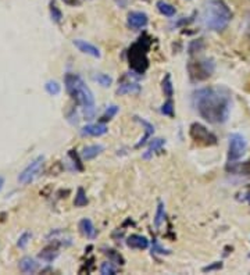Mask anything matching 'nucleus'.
Instances as JSON below:
<instances>
[{
	"mask_svg": "<svg viewBox=\"0 0 250 275\" xmlns=\"http://www.w3.org/2000/svg\"><path fill=\"white\" fill-rule=\"evenodd\" d=\"M161 86H163V92H164V96H167L168 99L172 97L174 95V86H172V81H171V75L167 74L164 76V80L161 82Z\"/></svg>",
	"mask_w": 250,
	"mask_h": 275,
	"instance_id": "22",
	"label": "nucleus"
},
{
	"mask_svg": "<svg viewBox=\"0 0 250 275\" xmlns=\"http://www.w3.org/2000/svg\"><path fill=\"white\" fill-rule=\"evenodd\" d=\"M232 19V11L225 2L210 0L206 3L203 11V23L211 31H224Z\"/></svg>",
	"mask_w": 250,
	"mask_h": 275,
	"instance_id": "3",
	"label": "nucleus"
},
{
	"mask_svg": "<svg viewBox=\"0 0 250 275\" xmlns=\"http://www.w3.org/2000/svg\"><path fill=\"white\" fill-rule=\"evenodd\" d=\"M135 121H138V123L141 124L142 127L145 128V135H143V138H142L141 141H139V142H138V145H137V147H141V146H143V145H145V143L147 142V139H149V138H150L151 135L155 133V127H153V124H150L149 121H146L145 119H141V117H138V115L135 117Z\"/></svg>",
	"mask_w": 250,
	"mask_h": 275,
	"instance_id": "15",
	"label": "nucleus"
},
{
	"mask_svg": "<svg viewBox=\"0 0 250 275\" xmlns=\"http://www.w3.org/2000/svg\"><path fill=\"white\" fill-rule=\"evenodd\" d=\"M107 256H109L110 260L114 261L116 264H120V266H123L124 264V259L121 257V254H118V253H116V251L111 250V249L107 250Z\"/></svg>",
	"mask_w": 250,
	"mask_h": 275,
	"instance_id": "33",
	"label": "nucleus"
},
{
	"mask_svg": "<svg viewBox=\"0 0 250 275\" xmlns=\"http://www.w3.org/2000/svg\"><path fill=\"white\" fill-rule=\"evenodd\" d=\"M86 204H88V198H86L85 190H84V188H78L75 200H74V206L75 207H84Z\"/></svg>",
	"mask_w": 250,
	"mask_h": 275,
	"instance_id": "24",
	"label": "nucleus"
},
{
	"mask_svg": "<svg viewBox=\"0 0 250 275\" xmlns=\"http://www.w3.org/2000/svg\"><path fill=\"white\" fill-rule=\"evenodd\" d=\"M160 111L161 114H164L167 117H171V119H172V117H174V103H172V100H167L164 105L161 106Z\"/></svg>",
	"mask_w": 250,
	"mask_h": 275,
	"instance_id": "28",
	"label": "nucleus"
},
{
	"mask_svg": "<svg viewBox=\"0 0 250 275\" xmlns=\"http://www.w3.org/2000/svg\"><path fill=\"white\" fill-rule=\"evenodd\" d=\"M68 154H70L71 159L74 160V164H75L76 170H80V171L84 170V166H82V163L80 162V159H78V154L75 153V150H70V153H68Z\"/></svg>",
	"mask_w": 250,
	"mask_h": 275,
	"instance_id": "34",
	"label": "nucleus"
},
{
	"mask_svg": "<svg viewBox=\"0 0 250 275\" xmlns=\"http://www.w3.org/2000/svg\"><path fill=\"white\" fill-rule=\"evenodd\" d=\"M100 272L103 275H114L117 274V268L111 263H103L100 267Z\"/></svg>",
	"mask_w": 250,
	"mask_h": 275,
	"instance_id": "31",
	"label": "nucleus"
},
{
	"mask_svg": "<svg viewBox=\"0 0 250 275\" xmlns=\"http://www.w3.org/2000/svg\"><path fill=\"white\" fill-rule=\"evenodd\" d=\"M127 245L131 249H139V250H145L149 247V241L146 237H142L138 233H133L131 237H128Z\"/></svg>",
	"mask_w": 250,
	"mask_h": 275,
	"instance_id": "13",
	"label": "nucleus"
},
{
	"mask_svg": "<svg viewBox=\"0 0 250 275\" xmlns=\"http://www.w3.org/2000/svg\"><path fill=\"white\" fill-rule=\"evenodd\" d=\"M31 238H32V235L29 232H24L21 237L18 238V242H17V246L20 247V249H24V247H27V245L29 243V241H31Z\"/></svg>",
	"mask_w": 250,
	"mask_h": 275,
	"instance_id": "32",
	"label": "nucleus"
},
{
	"mask_svg": "<svg viewBox=\"0 0 250 275\" xmlns=\"http://www.w3.org/2000/svg\"><path fill=\"white\" fill-rule=\"evenodd\" d=\"M50 15H52V19L54 21V23H57V24H60V23H62L63 13H62V10L57 7L54 0H50Z\"/></svg>",
	"mask_w": 250,
	"mask_h": 275,
	"instance_id": "25",
	"label": "nucleus"
},
{
	"mask_svg": "<svg viewBox=\"0 0 250 275\" xmlns=\"http://www.w3.org/2000/svg\"><path fill=\"white\" fill-rule=\"evenodd\" d=\"M141 92V85H138L135 82H127V84H121L118 86L117 95H139Z\"/></svg>",
	"mask_w": 250,
	"mask_h": 275,
	"instance_id": "16",
	"label": "nucleus"
},
{
	"mask_svg": "<svg viewBox=\"0 0 250 275\" xmlns=\"http://www.w3.org/2000/svg\"><path fill=\"white\" fill-rule=\"evenodd\" d=\"M249 33H250V28H249Z\"/></svg>",
	"mask_w": 250,
	"mask_h": 275,
	"instance_id": "38",
	"label": "nucleus"
},
{
	"mask_svg": "<svg viewBox=\"0 0 250 275\" xmlns=\"http://www.w3.org/2000/svg\"><path fill=\"white\" fill-rule=\"evenodd\" d=\"M157 10L160 11L161 14L165 15V17H174L175 13H177V10L170 3H167V2H163V0H159L157 2Z\"/></svg>",
	"mask_w": 250,
	"mask_h": 275,
	"instance_id": "21",
	"label": "nucleus"
},
{
	"mask_svg": "<svg viewBox=\"0 0 250 275\" xmlns=\"http://www.w3.org/2000/svg\"><path fill=\"white\" fill-rule=\"evenodd\" d=\"M118 113V106L113 105L110 106L109 109L106 110V113L102 115V119H100V123H106V121H109V120H111L116 115V114Z\"/></svg>",
	"mask_w": 250,
	"mask_h": 275,
	"instance_id": "30",
	"label": "nucleus"
},
{
	"mask_svg": "<svg viewBox=\"0 0 250 275\" xmlns=\"http://www.w3.org/2000/svg\"><path fill=\"white\" fill-rule=\"evenodd\" d=\"M222 264L221 261H216V263H213L211 266H207V267H204L203 271L204 272H211V271H217V270H221L222 268Z\"/></svg>",
	"mask_w": 250,
	"mask_h": 275,
	"instance_id": "35",
	"label": "nucleus"
},
{
	"mask_svg": "<svg viewBox=\"0 0 250 275\" xmlns=\"http://www.w3.org/2000/svg\"><path fill=\"white\" fill-rule=\"evenodd\" d=\"M151 46V38L149 35H142L138 38L137 42L131 45L128 50V63L131 70L137 74H143L149 68V58H147V52Z\"/></svg>",
	"mask_w": 250,
	"mask_h": 275,
	"instance_id": "4",
	"label": "nucleus"
},
{
	"mask_svg": "<svg viewBox=\"0 0 250 275\" xmlns=\"http://www.w3.org/2000/svg\"><path fill=\"white\" fill-rule=\"evenodd\" d=\"M164 215H165V207L163 202H159V206H157V211H156V217H155V225L156 228H160L163 221H164Z\"/></svg>",
	"mask_w": 250,
	"mask_h": 275,
	"instance_id": "26",
	"label": "nucleus"
},
{
	"mask_svg": "<svg viewBox=\"0 0 250 275\" xmlns=\"http://www.w3.org/2000/svg\"><path fill=\"white\" fill-rule=\"evenodd\" d=\"M104 147L102 145H92V146H86L84 147V150H82V157H84V160H92L96 156H99L100 153L103 152Z\"/></svg>",
	"mask_w": 250,
	"mask_h": 275,
	"instance_id": "18",
	"label": "nucleus"
},
{
	"mask_svg": "<svg viewBox=\"0 0 250 275\" xmlns=\"http://www.w3.org/2000/svg\"><path fill=\"white\" fill-rule=\"evenodd\" d=\"M200 117L211 124L225 123L231 111V92L224 86H208L196 90L192 97Z\"/></svg>",
	"mask_w": 250,
	"mask_h": 275,
	"instance_id": "1",
	"label": "nucleus"
},
{
	"mask_svg": "<svg viewBox=\"0 0 250 275\" xmlns=\"http://www.w3.org/2000/svg\"><path fill=\"white\" fill-rule=\"evenodd\" d=\"M20 270L23 271L24 274H33L36 272L39 268V264L36 263V260H33L32 257H23L18 263Z\"/></svg>",
	"mask_w": 250,
	"mask_h": 275,
	"instance_id": "14",
	"label": "nucleus"
},
{
	"mask_svg": "<svg viewBox=\"0 0 250 275\" xmlns=\"http://www.w3.org/2000/svg\"><path fill=\"white\" fill-rule=\"evenodd\" d=\"M189 135L195 143L200 146H214L217 145V136L210 132L204 125L199 123H194L189 128Z\"/></svg>",
	"mask_w": 250,
	"mask_h": 275,
	"instance_id": "6",
	"label": "nucleus"
},
{
	"mask_svg": "<svg viewBox=\"0 0 250 275\" xmlns=\"http://www.w3.org/2000/svg\"><path fill=\"white\" fill-rule=\"evenodd\" d=\"M227 170L232 174H236V175H250V160L245 163H235V162H228Z\"/></svg>",
	"mask_w": 250,
	"mask_h": 275,
	"instance_id": "12",
	"label": "nucleus"
},
{
	"mask_svg": "<svg viewBox=\"0 0 250 275\" xmlns=\"http://www.w3.org/2000/svg\"><path fill=\"white\" fill-rule=\"evenodd\" d=\"M109 128H107V125H104L103 123L99 124H89V125H86L84 128L81 129V133L85 136H102L104 133H107Z\"/></svg>",
	"mask_w": 250,
	"mask_h": 275,
	"instance_id": "11",
	"label": "nucleus"
},
{
	"mask_svg": "<svg viewBox=\"0 0 250 275\" xmlns=\"http://www.w3.org/2000/svg\"><path fill=\"white\" fill-rule=\"evenodd\" d=\"M204 49V42L202 39H198V41H192V42L189 43V54H195V53L202 52Z\"/></svg>",
	"mask_w": 250,
	"mask_h": 275,
	"instance_id": "27",
	"label": "nucleus"
},
{
	"mask_svg": "<svg viewBox=\"0 0 250 275\" xmlns=\"http://www.w3.org/2000/svg\"><path fill=\"white\" fill-rule=\"evenodd\" d=\"M80 229L82 235H85L89 239H93L96 237V228H94L93 223L89 219H82L80 223Z\"/></svg>",
	"mask_w": 250,
	"mask_h": 275,
	"instance_id": "17",
	"label": "nucleus"
},
{
	"mask_svg": "<svg viewBox=\"0 0 250 275\" xmlns=\"http://www.w3.org/2000/svg\"><path fill=\"white\" fill-rule=\"evenodd\" d=\"M188 72L192 81H204L214 72V63L211 60H196L189 62Z\"/></svg>",
	"mask_w": 250,
	"mask_h": 275,
	"instance_id": "5",
	"label": "nucleus"
},
{
	"mask_svg": "<svg viewBox=\"0 0 250 275\" xmlns=\"http://www.w3.org/2000/svg\"><path fill=\"white\" fill-rule=\"evenodd\" d=\"M247 150V142L241 133L229 135V147H228V162L239 160Z\"/></svg>",
	"mask_w": 250,
	"mask_h": 275,
	"instance_id": "7",
	"label": "nucleus"
},
{
	"mask_svg": "<svg viewBox=\"0 0 250 275\" xmlns=\"http://www.w3.org/2000/svg\"><path fill=\"white\" fill-rule=\"evenodd\" d=\"M3 185H5V180L0 176V190H2V188H3Z\"/></svg>",
	"mask_w": 250,
	"mask_h": 275,
	"instance_id": "37",
	"label": "nucleus"
},
{
	"mask_svg": "<svg viewBox=\"0 0 250 275\" xmlns=\"http://www.w3.org/2000/svg\"><path fill=\"white\" fill-rule=\"evenodd\" d=\"M45 90H46L50 96H57L62 92V86H60V84L57 81L50 80V81H47L46 84H45Z\"/></svg>",
	"mask_w": 250,
	"mask_h": 275,
	"instance_id": "23",
	"label": "nucleus"
},
{
	"mask_svg": "<svg viewBox=\"0 0 250 275\" xmlns=\"http://www.w3.org/2000/svg\"><path fill=\"white\" fill-rule=\"evenodd\" d=\"M74 46H75L80 52L85 53V54H89V56L94 57V58H99L100 57V50L92 43L86 42V41H82V39H75L74 41Z\"/></svg>",
	"mask_w": 250,
	"mask_h": 275,
	"instance_id": "10",
	"label": "nucleus"
},
{
	"mask_svg": "<svg viewBox=\"0 0 250 275\" xmlns=\"http://www.w3.org/2000/svg\"><path fill=\"white\" fill-rule=\"evenodd\" d=\"M94 81H98L102 86L104 88H109L111 84H113V78L107 74H98V75H94Z\"/></svg>",
	"mask_w": 250,
	"mask_h": 275,
	"instance_id": "29",
	"label": "nucleus"
},
{
	"mask_svg": "<svg viewBox=\"0 0 250 275\" xmlns=\"http://www.w3.org/2000/svg\"><path fill=\"white\" fill-rule=\"evenodd\" d=\"M149 23V17L146 13H142V11H131L128 14L127 24L129 28L132 29H142L145 28Z\"/></svg>",
	"mask_w": 250,
	"mask_h": 275,
	"instance_id": "9",
	"label": "nucleus"
},
{
	"mask_svg": "<svg viewBox=\"0 0 250 275\" xmlns=\"http://www.w3.org/2000/svg\"><path fill=\"white\" fill-rule=\"evenodd\" d=\"M64 84L66 89L71 99L75 102L76 105L82 107L84 115L86 120H93L96 109H94V96L89 86L86 85L84 80L76 74H66L64 76Z\"/></svg>",
	"mask_w": 250,
	"mask_h": 275,
	"instance_id": "2",
	"label": "nucleus"
},
{
	"mask_svg": "<svg viewBox=\"0 0 250 275\" xmlns=\"http://www.w3.org/2000/svg\"><path fill=\"white\" fill-rule=\"evenodd\" d=\"M59 256V251H57V246L54 245H50V246L45 247L41 253H39V259H42V260L47 261V263H52L56 257Z\"/></svg>",
	"mask_w": 250,
	"mask_h": 275,
	"instance_id": "19",
	"label": "nucleus"
},
{
	"mask_svg": "<svg viewBox=\"0 0 250 275\" xmlns=\"http://www.w3.org/2000/svg\"><path fill=\"white\" fill-rule=\"evenodd\" d=\"M66 5L68 6H76V5H80V0H63Z\"/></svg>",
	"mask_w": 250,
	"mask_h": 275,
	"instance_id": "36",
	"label": "nucleus"
},
{
	"mask_svg": "<svg viewBox=\"0 0 250 275\" xmlns=\"http://www.w3.org/2000/svg\"><path fill=\"white\" fill-rule=\"evenodd\" d=\"M43 163H45V156H38L35 160L29 163L27 168H24V171L18 175V182L23 185H27L29 182H32L35 180V176L38 175L39 171L42 170Z\"/></svg>",
	"mask_w": 250,
	"mask_h": 275,
	"instance_id": "8",
	"label": "nucleus"
},
{
	"mask_svg": "<svg viewBox=\"0 0 250 275\" xmlns=\"http://www.w3.org/2000/svg\"><path fill=\"white\" fill-rule=\"evenodd\" d=\"M164 145H165L164 139H161V138L153 139L150 143V147H149V150L143 154V157H145V159H149L153 153L161 152V150H163V147H164Z\"/></svg>",
	"mask_w": 250,
	"mask_h": 275,
	"instance_id": "20",
	"label": "nucleus"
}]
</instances>
